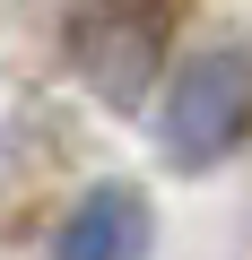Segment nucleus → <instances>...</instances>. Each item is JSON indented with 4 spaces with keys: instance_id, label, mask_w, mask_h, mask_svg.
Listing matches in <instances>:
<instances>
[{
    "instance_id": "f257e3e1",
    "label": "nucleus",
    "mask_w": 252,
    "mask_h": 260,
    "mask_svg": "<svg viewBox=\"0 0 252 260\" xmlns=\"http://www.w3.org/2000/svg\"><path fill=\"white\" fill-rule=\"evenodd\" d=\"M243 139H252V52H243V44H200V52L165 78L157 148H165V165L209 174V165H226Z\"/></svg>"
},
{
    "instance_id": "7ed1b4c3",
    "label": "nucleus",
    "mask_w": 252,
    "mask_h": 260,
    "mask_svg": "<svg viewBox=\"0 0 252 260\" xmlns=\"http://www.w3.org/2000/svg\"><path fill=\"white\" fill-rule=\"evenodd\" d=\"M52 260H148V200L131 182H96L61 234H52Z\"/></svg>"
},
{
    "instance_id": "f03ea898",
    "label": "nucleus",
    "mask_w": 252,
    "mask_h": 260,
    "mask_svg": "<svg viewBox=\"0 0 252 260\" xmlns=\"http://www.w3.org/2000/svg\"><path fill=\"white\" fill-rule=\"evenodd\" d=\"M157 44H165L157 0H78L70 9V61H78V78L104 104H139L148 95Z\"/></svg>"
}]
</instances>
